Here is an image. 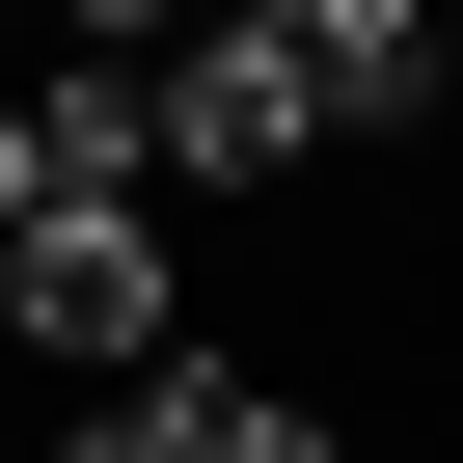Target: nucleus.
<instances>
[{
	"label": "nucleus",
	"instance_id": "f257e3e1",
	"mask_svg": "<svg viewBox=\"0 0 463 463\" xmlns=\"http://www.w3.org/2000/svg\"><path fill=\"white\" fill-rule=\"evenodd\" d=\"M0 327L55 382H137V354H191V246L164 218H0Z\"/></svg>",
	"mask_w": 463,
	"mask_h": 463
},
{
	"label": "nucleus",
	"instance_id": "f03ea898",
	"mask_svg": "<svg viewBox=\"0 0 463 463\" xmlns=\"http://www.w3.org/2000/svg\"><path fill=\"white\" fill-rule=\"evenodd\" d=\"M218 28H273L300 137H409L436 109V0H218Z\"/></svg>",
	"mask_w": 463,
	"mask_h": 463
},
{
	"label": "nucleus",
	"instance_id": "7ed1b4c3",
	"mask_svg": "<svg viewBox=\"0 0 463 463\" xmlns=\"http://www.w3.org/2000/svg\"><path fill=\"white\" fill-rule=\"evenodd\" d=\"M164 82V191H300L327 137H300V82H273V28H191V55H137Z\"/></svg>",
	"mask_w": 463,
	"mask_h": 463
},
{
	"label": "nucleus",
	"instance_id": "20e7f679",
	"mask_svg": "<svg viewBox=\"0 0 463 463\" xmlns=\"http://www.w3.org/2000/svg\"><path fill=\"white\" fill-rule=\"evenodd\" d=\"M218 409H246V382H218V354H137V382H109V409H82L55 463H218Z\"/></svg>",
	"mask_w": 463,
	"mask_h": 463
},
{
	"label": "nucleus",
	"instance_id": "39448f33",
	"mask_svg": "<svg viewBox=\"0 0 463 463\" xmlns=\"http://www.w3.org/2000/svg\"><path fill=\"white\" fill-rule=\"evenodd\" d=\"M218 463H354V436H327L300 382H246V409H218Z\"/></svg>",
	"mask_w": 463,
	"mask_h": 463
},
{
	"label": "nucleus",
	"instance_id": "423d86ee",
	"mask_svg": "<svg viewBox=\"0 0 463 463\" xmlns=\"http://www.w3.org/2000/svg\"><path fill=\"white\" fill-rule=\"evenodd\" d=\"M55 28H82V55H164V28H191V0H55Z\"/></svg>",
	"mask_w": 463,
	"mask_h": 463
},
{
	"label": "nucleus",
	"instance_id": "0eeeda50",
	"mask_svg": "<svg viewBox=\"0 0 463 463\" xmlns=\"http://www.w3.org/2000/svg\"><path fill=\"white\" fill-rule=\"evenodd\" d=\"M0 218H28V109H0Z\"/></svg>",
	"mask_w": 463,
	"mask_h": 463
}]
</instances>
